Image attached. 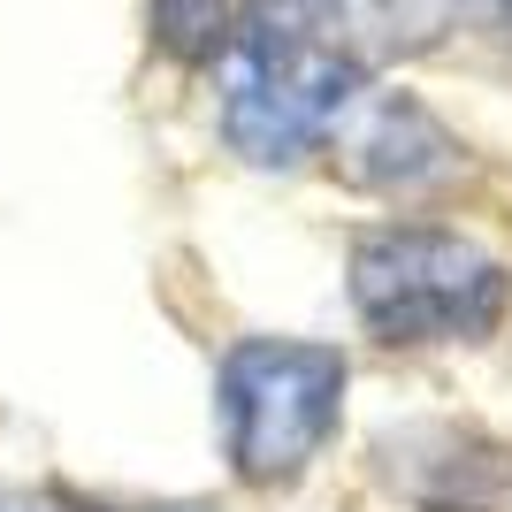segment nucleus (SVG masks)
<instances>
[{"label":"nucleus","mask_w":512,"mask_h":512,"mask_svg":"<svg viewBox=\"0 0 512 512\" xmlns=\"http://www.w3.org/2000/svg\"><path fill=\"white\" fill-rule=\"evenodd\" d=\"M138 512H222V505H207V497H169V505H138Z\"/></svg>","instance_id":"9b49d317"},{"label":"nucleus","mask_w":512,"mask_h":512,"mask_svg":"<svg viewBox=\"0 0 512 512\" xmlns=\"http://www.w3.org/2000/svg\"><path fill=\"white\" fill-rule=\"evenodd\" d=\"M237 23V0H153V39L176 62H214Z\"/></svg>","instance_id":"0eeeda50"},{"label":"nucleus","mask_w":512,"mask_h":512,"mask_svg":"<svg viewBox=\"0 0 512 512\" xmlns=\"http://www.w3.org/2000/svg\"><path fill=\"white\" fill-rule=\"evenodd\" d=\"M375 467L406 512H505L512 444L474 421H406L375 436Z\"/></svg>","instance_id":"39448f33"},{"label":"nucleus","mask_w":512,"mask_h":512,"mask_svg":"<svg viewBox=\"0 0 512 512\" xmlns=\"http://www.w3.org/2000/svg\"><path fill=\"white\" fill-rule=\"evenodd\" d=\"M467 16H482L490 31H505V39H512V0H467Z\"/></svg>","instance_id":"9d476101"},{"label":"nucleus","mask_w":512,"mask_h":512,"mask_svg":"<svg viewBox=\"0 0 512 512\" xmlns=\"http://www.w3.org/2000/svg\"><path fill=\"white\" fill-rule=\"evenodd\" d=\"M329 153H337V176L352 192L390 199V207H428V199L459 192L474 169L467 138L421 92H375V85L344 107Z\"/></svg>","instance_id":"20e7f679"},{"label":"nucleus","mask_w":512,"mask_h":512,"mask_svg":"<svg viewBox=\"0 0 512 512\" xmlns=\"http://www.w3.org/2000/svg\"><path fill=\"white\" fill-rule=\"evenodd\" d=\"M459 23H467V0H321V39L352 54L367 77L444 46Z\"/></svg>","instance_id":"423d86ee"},{"label":"nucleus","mask_w":512,"mask_h":512,"mask_svg":"<svg viewBox=\"0 0 512 512\" xmlns=\"http://www.w3.org/2000/svg\"><path fill=\"white\" fill-rule=\"evenodd\" d=\"M352 398L344 344L321 337H237L214 360V428L245 490H291L329 459Z\"/></svg>","instance_id":"7ed1b4c3"},{"label":"nucleus","mask_w":512,"mask_h":512,"mask_svg":"<svg viewBox=\"0 0 512 512\" xmlns=\"http://www.w3.org/2000/svg\"><path fill=\"white\" fill-rule=\"evenodd\" d=\"M237 16H283V23H321V0H237Z\"/></svg>","instance_id":"1a4fd4ad"},{"label":"nucleus","mask_w":512,"mask_h":512,"mask_svg":"<svg viewBox=\"0 0 512 512\" xmlns=\"http://www.w3.org/2000/svg\"><path fill=\"white\" fill-rule=\"evenodd\" d=\"M344 299L360 337L390 352H451L490 344L512 321V260L451 222H367L344 245Z\"/></svg>","instance_id":"f257e3e1"},{"label":"nucleus","mask_w":512,"mask_h":512,"mask_svg":"<svg viewBox=\"0 0 512 512\" xmlns=\"http://www.w3.org/2000/svg\"><path fill=\"white\" fill-rule=\"evenodd\" d=\"M0 512H107V505H100V497L62 490V482H31V490H8V497H0Z\"/></svg>","instance_id":"6e6552de"},{"label":"nucleus","mask_w":512,"mask_h":512,"mask_svg":"<svg viewBox=\"0 0 512 512\" xmlns=\"http://www.w3.org/2000/svg\"><path fill=\"white\" fill-rule=\"evenodd\" d=\"M360 92L367 69L321 39V23L237 16L214 54V130L245 169H299L306 153H329Z\"/></svg>","instance_id":"f03ea898"}]
</instances>
